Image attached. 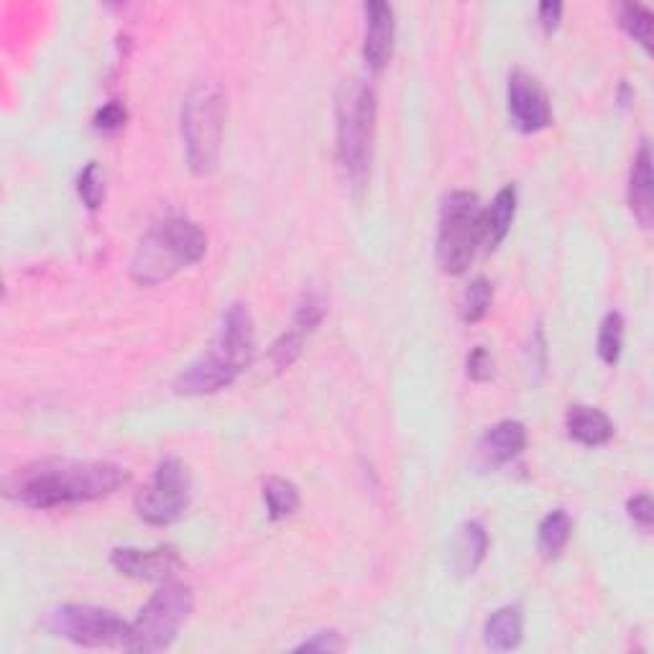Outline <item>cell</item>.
Returning a JSON list of instances; mask_svg holds the SVG:
<instances>
[{"instance_id": "cell-19", "label": "cell", "mask_w": 654, "mask_h": 654, "mask_svg": "<svg viewBox=\"0 0 654 654\" xmlns=\"http://www.w3.org/2000/svg\"><path fill=\"white\" fill-rule=\"evenodd\" d=\"M571 532H573V520L565 509H555V512H550L545 520L540 522V530H537V550L542 560H557L560 555H563L567 540H571Z\"/></svg>"}, {"instance_id": "cell-24", "label": "cell", "mask_w": 654, "mask_h": 654, "mask_svg": "<svg viewBox=\"0 0 654 654\" xmlns=\"http://www.w3.org/2000/svg\"><path fill=\"white\" fill-rule=\"evenodd\" d=\"M622 345H624V318L618 312H608L606 318L601 322L598 330V355L603 363H614L622 355Z\"/></svg>"}, {"instance_id": "cell-30", "label": "cell", "mask_w": 654, "mask_h": 654, "mask_svg": "<svg viewBox=\"0 0 654 654\" xmlns=\"http://www.w3.org/2000/svg\"><path fill=\"white\" fill-rule=\"evenodd\" d=\"M469 376L473 381H489L491 376H494V359H491V353L486 351V348L479 345L473 348V353L469 355Z\"/></svg>"}, {"instance_id": "cell-6", "label": "cell", "mask_w": 654, "mask_h": 654, "mask_svg": "<svg viewBox=\"0 0 654 654\" xmlns=\"http://www.w3.org/2000/svg\"><path fill=\"white\" fill-rule=\"evenodd\" d=\"M194 596L182 583L164 581L161 588L147 601V606L139 611L135 622L129 626L123 650L154 654L164 652L180 636V628L187 624L192 614Z\"/></svg>"}, {"instance_id": "cell-8", "label": "cell", "mask_w": 654, "mask_h": 654, "mask_svg": "<svg viewBox=\"0 0 654 654\" xmlns=\"http://www.w3.org/2000/svg\"><path fill=\"white\" fill-rule=\"evenodd\" d=\"M47 626L78 647H123L131 624L108 608L64 603L47 611Z\"/></svg>"}, {"instance_id": "cell-25", "label": "cell", "mask_w": 654, "mask_h": 654, "mask_svg": "<svg viewBox=\"0 0 654 654\" xmlns=\"http://www.w3.org/2000/svg\"><path fill=\"white\" fill-rule=\"evenodd\" d=\"M325 312H328L325 296H322L320 292H308L300 300V304H296L292 325H296L300 330H304L308 335H312L314 330L320 328V322L325 320Z\"/></svg>"}, {"instance_id": "cell-28", "label": "cell", "mask_w": 654, "mask_h": 654, "mask_svg": "<svg viewBox=\"0 0 654 654\" xmlns=\"http://www.w3.org/2000/svg\"><path fill=\"white\" fill-rule=\"evenodd\" d=\"M345 647L343 636L338 632H318L310 640L296 644V652H341Z\"/></svg>"}, {"instance_id": "cell-5", "label": "cell", "mask_w": 654, "mask_h": 654, "mask_svg": "<svg viewBox=\"0 0 654 654\" xmlns=\"http://www.w3.org/2000/svg\"><path fill=\"white\" fill-rule=\"evenodd\" d=\"M228 103L215 82H200L182 105V139L187 164L194 174L208 177L218 169L223 154Z\"/></svg>"}, {"instance_id": "cell-2", "label": "cell", "mask_w": 654, "mask_h": 654, "mask_svg": "<svg viewBox=\"0 0 654 654\" xmlns=\"http://www.w3.org/2000/svg\"><path fill=\"white\" fill-rule=\"evenodd\" d=\"M256 351L253 318L245 304L235 302L225 310L215 341L192 366H187L174 381V392L182 396H208L228 389L251 366Z\"/></svg>"}, {"instance_id": "cell-22", "label": "cell", "mask_w": 654, "mask_h": 654, "mask_svg": "<svg viewBox=\"0 0 654 654\" xmlns=\"http://www.w3.org/2000/svg\"><path fill=\"white\" fill-rule=\"evenodd\" d=\"M652 21L654 19H652L650 8H644L640 3L618 6V23H622V29L634 41H640L647 52L652 49Z\"/></svg>"}, {"instance_id": "cell-21", "label": "cell", "mask_w": 654, "mask_h": 654, "mask_svg": "<svg viewBox=\"0 0 654 654\" xmlns=\"http://www.w3.org/2000/svg\"><path fill=\"white\" fill-rule=\"evenodd\" d=\"M491 302H494V289H491L489 279H473V282L465 286L463 300H461V318L463 322H481L491 310Z\"/></svg>"}, {"instance_id": "cell-7", "label": "cell", "mask_w": 654, "mask_h": 654, "mask_svg": "<svg viewBox=\"0 0 654 654\" xmlns=\"http://www.w3.org/2000/svg\"><path fill=\"white\" fill-rule=\"evenodd\" d=\"M483 243V205L473 192H450L440 208L437 263L450 276L463 274Z\"/></svg>"}, {"instance_id": "cell-3", "label": "cell", "mask_w": 654, "mask_h": 654, "mask_svg": "<svg viewBox=\"0 0 654 654\" xmlns=\"http://www.w3.org/2000/svg\"><path fill=\"white\" fill-rule=\"evenodd\" d=\"M376 113V92L369 82H343L335 103V141L338 164H341L348 187H353V190H363L371 177Z\"/></svg>"}, {"instance_id": "cell-29", "label": "cell", "mask_w": 654, "mask_h": 654, "mask_svg": "<svg viewBox=\"0 0 654 654\" xmlns=\"http://www.w3.org/2000/svg\"><path fill=\"white\" fill-rule=\"evenodd\" d=\"M626 512H628V516H632V522L636 526H640L642 532H650L652 530L654 506H652V499L647 494H640V496H634L632 501H628Z\"/></svg>"}, {"instance_id": "cell-1", "label": "cell", "mask_w": 654, "mask_h": 654, "mask_svg": "<svg viewBox=\"0 0 654 654\" xmlns=\"http://www.w3.org/2000/svg\"><path fill=\"white\" fill-rule=\"evenodd\" d=\"M129 483V471L103 461L49 457L31 463L8 481V494L29 509H59L113 496Z\"/></svg>"}, {"instance_id": "cell-14", "label": "cell", "mask_w": 654, "mask_h": 654, "mask_svg": "<svg viewBox=\"0 0 654 654\" xmlns=\"http://www.w3.org/2000/svg\"><path fill=\"white\" fill-rule=\"evenodd\" d=\"M628 208H632L636 223L652 228L654 220V180H652V151L644 141L640 154L634 157L632 177H628Z\"/></svg>"}, {"instance_id": "cell-15", "label": "cell", "mask_w": 654, "mask_h": 654, "mask_svg": "<svg viewBox=\"0 0 654 654\" xmlns=\"http://www.w3.org/2000/svg\"><path fill=\"white\" fill-rule=\"evenodd\" d=\"M565 427L575 443L585 447H601L614 437V422L596 406L575 404L565 414Z\"/></svg>"}, {"instance_id": "cell-27", "label": "cell", "mask_w": 654, "mask_h": 654, "mask_svg": "<svg viewBox=\"0 0 654 654\" xmlns=\"http://www.w3.org/2000/svg\"><path fill=\"white\" fill-rule=\"evenodd\" d=\"M125 118H129L125 108L118 103V100H113V103H105L98 110L95 118H92V125H95V131L100 133H115L125 125Z\"/></svg>"}, {"instance_id": "cell-18", "label": "cell", "mask_w": 654, "mask_h": 654, "mask_svg": "<svg viewBox=\"0 0 654 654\" xmlns=\"http://www.w3.org/2000/svg\"><path fill=\"white\" fill-rule=\"evenodd\" d=\"M489 552V534L481 522H465L457 530L455 540V571L461 575H473L479 571Z\"/></svg>"}, {"instance_id": "cell-17", "label": "cell", "mask_w": 654, "mask_h": 654, "mask_svg": "<svg viewBox=\"0 0 654 654\" xmlns=\"http://www.w3.org/2000/svg\"><path fill=\"white\" fill-rule=\"evenodd\" d=\"M516 215V187L506 184L496 192L494 202L489 208H483V243L489 249H496V245L504 241L512 231Z\"/></svg>"}, {"instance_id": "cell-31", "label": "cell", "mask_w": 654, "mask_h": 654, "mask_svg": "<svg viewBox=\"0 0 654 654\" xmlns=\"http://www.w3.org/2000/svg\"><path fill=\"white\" fill-rule=\"evenodd\" d=\"M560 16H563V3H552V0H547V3L540 6V23L547 33L560 27Z\"/></svg>"}, {"instance_id": "cell-4", "label": "cell", "mask_w": 654, "mask_h": 654, "mask_svg": "<svg viewBox=\"0 0 654 654\" xmlns=\"http://www.w3.org/2000/svg\"><path fill=\"white\" fill-rule=\"evenodd\" d=\"M208 253V235L187 218H167L141 238L131 259L133 282L157 286Z\"/></svg>"}, {"instance_id": "cell-9", "label": "cell", "mask_w": 654, "mask_h": 654, "mask_svg": "<svg viewBox=\"0 0 654 654\" xmlns=\"http://www.w3.org/2000/svg\"><path fill=\"white\" fill-rule=\"evenodd\" d=\"M192 501V479L180 457H164L157 465L154 479L135 496V512L151 526L180 522Z\"/></svg>"}, {"instance_id": "cell-20", "label": "cell", "mask_w": 654, "mask_h": 654, "mask_svg": "<svg viewBox=\"0 0 654 654\" xmlns=\"http://www.w3.org/2000/svg\"><path fill=\"white\" fill-rule=\"evenodd\" d=\"M263 504H266L269 520L282 522L300 509V489L292 481L274 475L263 483Z\"/></svg>"}, {"instance_id": "cell-12", "label": "cell", "mask_w": 654, "mask_h": 654, "mask_svg": "<svg viewBox=\"0 0 654 654\" xmlns=\"http://www.w3.org/2000/svg\"><path fill=\"white\" fill-rule=\"evenodd\" d=\"M366 13V33H363V59L373 72H381L394 52L396 19L394 8L384 0H371L363 6Z\"/></svg>"}, {"instance_id": "cell-10", "label": "cell", "mask_w": 654, "mask_h": 654, "mask_svg": "<svg viewBox=\"0 0 654 654\" xmlns=\"http://www.w3.org/2000/svg\"><path fill=\"white\" fill-rule=\"evenodd\" d=\"M506 103L514 125L524 133H540L552 123L547 92L542 90V84L534 80L532 74H526L522 70L512 72V78H509Z\"/></svg>"}, {"instance_id": "cell-11", "label": "cell", "mask_w": 654, "mask_h": 654, "mask_svg": "<svg viewBox=\"0 0 654 654\" xmlns=\"http://www.w3.org/2000/svg\"><path fill=\"white\" fill-rule=\"evenodd\" d=\"M110 563L121 575L135 577V581H172L174 573L182 567V560L174 547H154V550H135L121 547L113 552Z\"/></svg>"}, {"instance_id": "cell-13", "label": "cell", "mask_w": 654, "mask_h": 654, "mask_svg": "<svg viewBox=\"0 0 654 654\" xmlns=\"http://www.w3.org/2000/svg\"><path fill=\"white\" fill-rule=\"evenodd\" d=\"M526 447V427L516 420H501L494 427L486 430V435L479 443V461L486 469H499L516 455H522Z\"/></svg>"}, {"instance_id": "cell-23", "label": "cell", "mask_w": 654, "mask_h": 654, "mask_svg": "<svg viewBox=\"0 0 654 654\" xmlns=\"http://www.w3.org/2000/svg\"><path fill=\"white\" fill-rule=\"evenodd\" d=\"M308 333L304 330H300L296 325H292L286 330V333H282L274 341V345H271L269 351V359L271 363H274L276 371H286L294 366V361L300 359L302 351H304V341H308Z\"/></svg>"}, {"instance_id": "cell-16", "label": "cell", "mask_w": 654, "mask_h": 654, "mask_svg": "<svg viewBox=\"0 0 654 654\" xmlns=\"http://www.w3.org/2000/svg\"><path fill=\"white\" fill-rule=\"evenodd\" d=\"M524 616L520 606H501L486 618L483 626V642L494 652H509L522 644Z\"/></svg>"}, {"instance_id": "cell-26", "label": "cell", "mask_w": 654, "mask_h": 654, "mask_svg": "<svg viewBox=\"0 0 654 654\" xmlns=\"http://www.w3.org/2000/svg\"><path fill=\"white\" fill-rule=\"evenodd\" d=\"M78 192L84 205L90 210L100 208V202L105 198V184H103V174H100V169L95 161H90L88 167L82 169L80 177H78Z\"/></svg>"}]
</instances>
